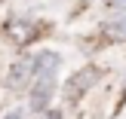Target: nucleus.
I'll list each match as a JSON object with an SVG mask.
<instances>
[{
    "instance_id": "nucleus-1",
    "label": "nucleus",
    "mask_w": 126,
    "mask_h": 119,
    "mask_svg": "<svg viewBox=\"0 0 126 119\" xmlns=\"http://www.w3.org/2000/svg\"><path fill=\"white\" fill-rule=\"evenodd\" d=\"M98 76H102V70H98V67H83V70H77V73L65 83L68 98H80L83 92H89V86H95Z\"/></svg>"
},
{
    "instance_id": "nucleus-2",
    "label": "nucleus",
    "mask_w": 126,
    "mask_h": 119,
    "mask_svg": "<svg viewBox=\"0 0 126 119\" xmlns=\"http://www.w3.org/2000/svg\"><path fill=\"white\" fill-rule=\"evenodd\" d=\"M37 73V58H31V55H22V58L16 61V64L9 67V76H6V86L9 89H22V86H28V79Z\"/></svg>"
},
{
    "instance_id": "nucleus-3",
    "label": "nucleus",
    "mask_w": 126,
    "mask_h": 119,
    "mask_svg": "<svg viewBox=\"0 0 126 119\" xmlns=\"http://www.w3.org/2000/svg\"><path fill=\"white\" fill-rule=\"evenodd\" d=\"M52 92H55V76H37L34 89H31V110L43 113L52 101Z\"/></svg>"
},
{
    "instance_id": "nucleus-4",
    "label": "nucleus",
    "mask_w": 126,
    "mask_h": 119,
    "mask_svg": "<svg viewBox=\"0 0 126 119\" xmlns=\"http://www.w3.org/2000/svg\"><path fill=\"white\" fill-rule=\"evenodd\" d=\"M37 58V76H55L62 67V58L59 52H52V49H43L40 55H34Z\"/></svg>"
},
{
    "instance_id": "nucleus-5",
    "label": "nucleus",
    "mask_w": 126,
    "mask_h": 119,
    "mask_svg": "<svg viewBox=\"0 0 126 119\" xmlns=\"http://www.w3.org/2000/svg\"><path fill=\"white\" fill-rule=\"evenodd\" d=\"M108 37H114V40H120V43H126V15H120V18H114V22H108Z\"/></svg>"
},
{
    "instance_id": "nucleus-6",
    "label": "nucleus",
    "mask_w": 126,
    "mask_h": 119,
    "mask_svg": "<svg viewBox=\"0 0 126 119\" xmlns=\"http://www.w3.org/2000/svg\"><path fill=\"white\" fill-rule=\"evenodd\" d=\"M40 119H62V113H59V110H43Z\"/></svg>"
},
{
    "instance_id": "nucleus-7",
    "label": "nucleus",
    "mask_w": 126,
    "mask_h": 119,
    "mask_svg": "<svg viewBox=\"0 0 126 119\" xmlns=\"http://www.w3.org/2000/svg\"><path fill=\"white\" fill-rule=\"evenodd\" d=\"M3 119H25V113H22V110H12V113H6Z\"/></svg>"
},
{
    "instance_id": "nucleus-8",
    "label": "nucleus",
    "mask_w": 126,
    "mask_h": 119,
    "mask_svg": "<svg viewBox=\"0 0 126 119\" xmlns=\"http://www.w3.org/2000/svg\"><path fill=\"white\" fill-rule=\"evenodd\" d=\"M111 6L114 9H126V0H111Z\"/></svg>"
}]
</instances>
